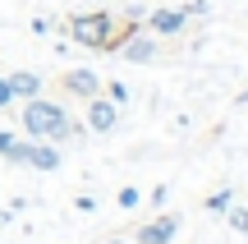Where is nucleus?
I'll return each mask as SVG.
<instances>
[{
    "label": "nucleus",
    "instance_id": "nucleus-1",
    "mask_svg": "<svg viewBox=\"0 0 248 244\" xmlns=\"http://www.w3.org/2000/svg\"><path fill=\"white\" fill-rule=\"evenodd\" d=\"M64 33L78 46H92V51H120V46L129 42V33H138V23H133V18H115V14H106V9H92V14L64 18Z\"/></svg>",
    "mask_w": 248,
    "mask_h": 244
},
{
    "label": "nucleus",
    "instance_id": "nucleus-2",
    "mask_svg": "<svg viewBox=\"0 0 248 244\" xmlns=\"http://www.w3.org/2000/svg\"><path fill=\"white\" fill-rule=\"evenodd\" d=\"M23 134H28V138H42V143H69V138L83 134V125H74L69 111L55 106V101L28 97V101H23Z\"/></svg>",
    "mask_w": 248,
    "mask_h": 244
},
{
    "label": "nucleus",
    "instance_id": "nucleus-3",
    "mask_svg": "<svg viewBox=\"0 0 248 244\" xmlns=\"http://www.w3.org/2000/svg\"><path fill=\"white\" fill-rule=\"evenodd\" d=\"M120 125V106L106 97V92H97V97H88V129L92 134H110V129Z\"/></svg>",
    "mask_w": 248,
    "mask_h": 244
},
{
    "label": "nucleus",
    "instance_id": "nucleus-4",
    "mask_svg": "<svg viewBox=\"0 0 248 244\" xmlns=\"http://www.w3.org/2000/svg\"><path fill=\"white\" fill-rule=\"evenodd\" d=\"M188 18H193L188 9H152V14H147V28H152V33H161V37H175V33H184V28H188Z\"/></svg>",
    "mask_w": 248,
    "mask_h": 244
},
{
    "label": "nucleus",
    "instance_id": "nucleus-5",
    "mask_svg": "<svg viewBox=\"0 0 248 244\" xmlns=\"http://www.w3.org/2000/svg\"><path fill=\"white\" fill-rule=\"evenodd\" d=\"M23 166H32V171H55V166H60V147L32 138V143H23Z\"/></svg>",
    "mask_w": 248,
    "mask_h": 244
},
{
    "label": "nucleus",
    "instance_id": "nucleus-6",
    "mask_svg": "<svg viewBox=\"0 0 248 244\" xmlns=\"http://www.w3.org/2000/svg\"><path fill=\"white\" fill-rule=\"evenodd\" d=\"M60 88L88 101V97H97V92H101V79L92 69H69V74H60Z\"/></svg>",
    "mask_w": 248,
    "mask_h": 244
},
{
    "label": "nucleus",
    "instance_id": "nucleus-7",
    "mask_svg": "<svg viewBox=\"0 0 248 244\" xmlns=\"http://www.w3.org/2000/svg\"><path fill=\"white\" fill-rule=\"evenodd\" d=\"M175 230H179V217H156V221H147V226L138 230V244H175Z\"/></svg>",
    "mask_w": 248,
    "mask_h": 244
},
{
    "label": "nucleus",
    "instance_id": "nucleus-8",
    "mask_svg": "<svg viewBox=\"0 0 248 244\" xmlns=\"http://www.w3.org/2000/svg\"><path fill=\"white\" fill-rule=\"evenodd\" d=\"M120 55L133 60V65H147V60H156V42H152L147 33H129V42L120 46Z\"/></svg>",
    "mask_w": 248,
    "mask_h": 244
},
{
    "label": "nucleus",
    "instance_id": "nucleus-9",
    "mask_svg": "<svg viewBox=\"0 0 248 244\" xmlns=\"http://www.w3.org/2000/svg\"><path fill=\"white\" fill-rule=\"evenodd\" d=\"M9 92H14V97H42V79H37L32 69H14L9 74Z\"/></svg>",
    "mask_w": 248,
    "mask_h": 244
},
{
    "label": "nucleus",
    "instance_id": "nucleus-10",
    "mask_svg": "<svg viewBox=\"0 0 248 244\" xmlns=\"http://www.w3.org/2000/svg\"><path fill=\"white\" fill-rule=\"evenodd\" d=\"M230 198H234L230 189H221V194H212V198H207V212H230Z\"/></svg>",
    "mask_w": 248,
    "mask_h": 244
},
{
    "label": "nucleus",
    "instance_id": "nucleus-11",
    "mask_svg": "<svg viewBox=\"0 0 248 244\" xmlns=\"http://www.w3.org/2000/svg\"><path fill=\"white\" fill-rule=\"evenodd\" d=\"M101 92H106V97L115 101V106H124V101H129V88H124V83H106Z\"/></svg>",
    "mask_w": 248,
    "mask_h": 244
},
{
    "label": "nucleus",
    "instance_id": "nucleus-12",
    "mask_svg": "<svg viewBox=\"0 0 248 244\" xmlns=\"http://www.w3.org/2000/svg\"><path fill=\"white\" fill-rule=\"evenodd\" d=\"M230 226L239 230V235H248V208H234L230 212Z\"/></svg>",
    "mask_w": 248,
    "mask_h": 244
},
{
    "label": "nucleus",
    "instance_id": "nucleus-13",
    "mask_svg": "<svg viewBox=\"0 0 248 244\" xmlns=\"http://www.w3.org/2000/svg\"><path fill=\"white\" fill-rule=\"evenodd\" d=\"M120 208H138V189H120Z\"/></svg>",
    "mask_w": 248,
    "mask_h": 244
},
{
    "label": "nucleus",
    "instance_id": "nucleus-14",
    "mask_svg": "<svg viewBox=\"0 0 248 244\" xmlns=\"http://www.w3.org/2000/svg\"><path fill=\"white\" fill-rule=\"evenodd\" d=\"M9 101H14V92H9V79H0V111H5Z\"/></svg>",
    "mask_w": 248,
    "mask_h": 244
},
{
    "label": "nucleus",
    "instance_id": "nucleus-15",
    "mask_svg": "<svg viewBox=\"0 0 248 244\" xmlns=\"http://www.w3.org/2000/svg\"><path fill=\"white\" fill-rule=\"evenodd\" d=\"M9 147H14V134H9V129H0V157H5Z\"/></svg>",
    "mask_w": 248,
    "mask_h": 244
},
{
    "label": "nucleus",
    "instance_id": "nucleus-16",
    "mask_svg": "<svg viewBox=\"0 0 248 244\" xmlns=\"http://www.w3.org/2000/svg\"><path fill=\"white\" fill-rule=\"evenodd\" d=\"M106 244H124V240H106Z\"/></svg>",
    "mask_w": 248,
    "mask_h": 244
}]
</instances>
